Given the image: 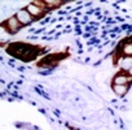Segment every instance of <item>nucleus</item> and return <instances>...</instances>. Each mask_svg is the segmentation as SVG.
<instances>
[{"instance_id":"nucleus-1","label":"nucleus","mask_w":132,"mask_h":130,"mask_svg":"<svg viewBox=\"0 0 132 130\" xmlns=\"http://www.w3.org/2000/svg\"><path fill=\"white\" fill-rule=\"evenodd\" d=\"M0 26L4 27V30H5L7 33H9V34H16V33H18V31L22 29L21 24L16 20L14 16H12V17L4 20L2 24H0Z\"/></svg>"},{"instance_id":"nucleus-4","label":"nucleus","mask_w":132,"mask_h":130,"mask_svg":"<svg viewBox=\"0 0 132 130\" xmlns=\"http://www.w3.org/2000/svg\"><path fill=\"white\" fill-rule=\"evenodd\" d=\"M129 81H131V74L129 72L126 70H119L113 77V85H129Z\"/></svg>"},{"instance_id":"nucleus-3","label":"nucleus","mask_w":132,"mask_h":130,"mask_svg":"<svg viewBox=\"0 0 132 130\" xmlns=\"http://www.w3.org/2000/svg\"><path fill=\"white\" fill-rule=\"evenodd\" d=\"M14 17H16V20L21 24V26H22V27H23V26H29V25L34 21V18L30 16V13H29L25 8L20 9V11L14 15Z\"/></svg>"},{"instance_id":"nucleus-5","label":"nucleus","mask_w":132,"mask_h":130,"mask_svg":"<svg viewBox=\"0 0 132 130\" xmlns=\"http://www.w3.org/2000/svg\"><path fill=\"white\" fill-rule=\"evenodd\" d=\"M111 89H113V91H114L115 95H118L119 98H122V96H124L128 92L129 85H111Z\"/></svg>"},{"instance_id":"nucleus-2","label":"nucleus","mask_w":132,"mask_h":130,"mask_svg":"<svg viewBox=\"0 0 132 130\" xmlns=\"http://www.w3.org/2000/svg\"><path fill=\"white\" fill-rule=\"evenodd\" d=\"M29 13H30V16L35 20V18H40V17H43V16H45V13H47V11H45V8H43V7H39L36 3H30L26 8H25Z\"/></svg>"}]
</instances>
